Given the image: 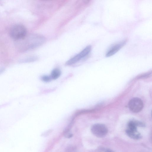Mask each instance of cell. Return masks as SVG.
I'll return each instance as SVG.
<instances>
[{
  "label": "cell",
  "instance_id": "cell-1",
  "mask_svg": "<svg viewBox=\"0 0 152 152\" xmlns=\"http://www.w3.org/2000/svg\"><path fill=\"white\" fill-rule=\"evenodd\" d=\"M10 35L14 39L21 40L26 36V30L25 27L20 24H16L11 28L10 31Z\"/></svg>",
  "mask_w": 152,
  "mask_h": 152
},
{
  "label": "cell",
  "instance_id": "cell-2",
  "mask_svg": "<svg viewBox=\"0 0 152 152\" xmlns=\"http://www.w3.org/2000/svg\"><path fill=\"white\" fill-rule=\"evenodd\" d=\"M91 46L88 45L82 51L66 62L65 65L70 66L76 63L83 58L87 56L91 52Z\"/></svg>",
  "mask_w": 152,
  "mask_h": 152
},
{
  "label": "cell",
  "instance_id": "cell-3",
  "mask_svg": "<svg viewBox=\"0 0 152 152\" xmlns=\"http://www.w3.org/2000/svg\"><path fill=\"white\" fill-rule=\"evenodd\" d=\"M107 126L102 124H96L92 125L91 128L92 133L95 136L99 138L103 137L108 133Z\"/></svg>",
  "mask_w": 152,
  "mask_h": 152
},
{
  "label": "cell",
  "instance_id": "cell-4",
  "mask_svg": "<svg viewBox=\"0 0 152 152\" xmlns=\"http://www.w3.org/2000/svg\"><path fill=\"white\" fill-rule=\"evenodd\" d=\"M128 106L130 110L134 113H138L143 108V104L142 100L140 98L135 97L129 101Z\"/></svg>",
  "mask_w": 152,
  "mask_h": 152
},
{
  "label": "cell",
  "instance_id": "cell-5",
  "mask_svg": "<svg viewBox=\"0 0 152 152\" xmlns=\"http://www.w3.org/2000/svg\"><path fill=\"white\" fill-rule=\"evenodd\" d=\"M126 41V40H124L113 46L107 52L106 56L108 57L115 54L124 45Z\"/></svg>",
  "mask_w": 152,
  "mask_h": 152
},
{
  "label": "cell",
  "instance_id": "cell-6",
  "mask_svg": "<svg viewBox=\"0 0 152 152\" xmlns=\"http://www.w3.org/2000/svg\"><path fill=\"white\" fill-rule=\"evenodd\" d=\"M125 132L129 137L134 140H140L142 137L141 134L137 130H131L127 128Z\"/></svg>",
  "mask_w": 152,
  "mask_h": 152
},
{
  "label": "cell",
  "instance_id": "cell-7",
  "mask_svg": "<svg viewBox=\"0 0 152 152\" xmlns=\"http://www.w3.org/2000/svg\"><path fill=\"white\" fill-rule=\"evenodd\" d=\"M61 72L58 68H55L51 72L50 76L52 79L56 80L61 75Z\"/></svg>",
  "mask_w": 152,
  "mask_h": 152
},
{
  "label": "cell",
  "instance_id": "cell-8",
  "mask_svg": "<svg viewBox=\"0 0 152 152\" xmlns=\"http://www.w3.org/2000/svg\"><path fill=\"white\" fill-rule=\"evenodd\" d=\"M41 79L44 82H49L52 79L50 76L45 75L41 77Z\"/></svg>",
  "mask_w": 152,
  "mask_h": 152
},
{
  "label": "cell",
  "instance_id": "cell-9",
  "mask_svg": "<svg viewBox=\"0 0 152 152\" xmlns=\"http://www.w3.org/2000/svg\"><path fill=\"white\" fill-rule=\"evenodd\" d=\"M5 71V69L3 67H0V75L3 73Z\"/></svg>",
  "mask_w": 152,
  "mask_h": 152
}]
</instances>
